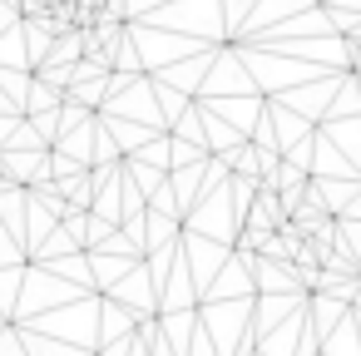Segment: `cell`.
Masks as SVG:
<instances>
[{"mask_svg":"<svg viewBox=\"0 0 361 356\" xmlns=\"http://www.w3.org/2000/svg\"><path fill=\"white\" fill-rule=\"evenodd\" d=\"M223 168H233V173H252V178H257V168H262V149L243 139V144H233V149L223 154Z\"/></svg>","mask_w":361,"mask_h":356,"instance_id":"cell-1","label":"cell"},{"mask_svg":"<svg viewBox=\"0 0 361 356\" xmlns=\"http://www.w3.org/2000/svg\"><path fill=\"white\" fill-rule=\"evenodd\" d=\"M40 80H45V85H55V90H65V85H75V65H45V70H40Z\"/></svg>","mask_w":361,"mask_h":356,"instance_id":"cell-2","label":"cell"},{"mask_svg":"<svg viewBox=\"0 0 361 356\" xmlns=\"http://www.w3.org/2000/svg\"><path fill=\"white\" fill-rule=\"evenodd\" d=\"M35 134H40L45 144H55V134H60V124H55V114H45V109H35Z\"/></svg>","mask_w":361,"mask_h":356,"instance_id":"cell-3","label":"cell"},{"mask_svg":"<svg viewBox=\"0 0 361 356\" xmlns=\"http://www.w3.org/2000/svg\"><path fill=\"white\" fill-rule=\"evenodd\" d=\"M55 99H60V90H55V85H35V94H30V109H50Z\"/></svg>","mask_w":361,"mask_h":356,"instance_id":"cell-4","label":"cell"}]
</instances>
